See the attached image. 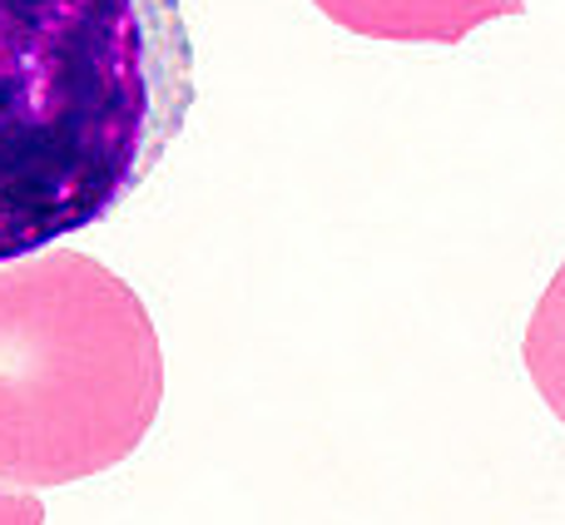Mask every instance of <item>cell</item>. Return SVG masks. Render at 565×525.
<instances>
[{"mask_svg":"<svg viewBox=\"0 0 565 525\" xmlns=\"http://www.w3.org/2000/svg\"><path fill=\"white\" fill-rule=\"evenodd\" d=\"M189 109L184 0H0V262L115 214Z\"/></svg>","mask_w":565,"mask_h":525,"instance_id":"6da1fadb","label":"cell"},{"mask_svg":"<svg viewBox=\"0 0 565 525\" xmlns=\"http://www.w3.org/2000/svg\"><path fill=\"white\" fill-rule=\"evenodd\" d=\"M164 401L145 298L99 258L55 248L0 262V481L70 486L115 471Z\"/></svg>","mask_w":565,"mask_h":525,"instance_id":"7a4b0ae2","label":"cell"},{"mask_svg":"<svg viewBox=\"0 0 565 525\" xmlns=\"http://www.w3.org/2000/svg\"><path fill=\"white\" fill-rule=\"evenodd\" d=\"M332 25L397 45H461L487 20L521 15L526 0H312Z\"/></svg>","mask_w":565,"mask_h":525,"instance_id":"3957f363","label":"cell"},{"mask_svg":"<svg viewBox=\"0 0 565 525\" xmlns=\"http://www.w3.org/2000/svg\"><path fill=\"white\" fill-rule=\"evenodd\" d=\"M526 372L536 382L541 401L565 421V262L556 268L551 288L541 292L536 312L526 322Z\"/></svg>","mask_w":565,"mask_h":525,"instance_id":"277c9868","label":"cell"},{"mask_svg":"<svg viewBox=\"0 0 565 525\" xmlns=\"http://www.w3.org/2000/svg\"><path fill=\"white\" fill-rule=\"evenodd\" d=\"M0 525H45V506L25 486H6L0 481Z\"/></svg>","mask_w":565,"mask_h":525,"instance_id":"5b68a950","label":"cell"}]
</instances>
